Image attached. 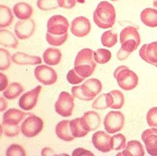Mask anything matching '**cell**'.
<instances>
[{"instance_id": "27", "label": "cell", "mask_w": 157, "mask_h": 156, "mask_svg": "<svg viewBox=\"0 0 157 156\" xmlns=\"http://www.w3.org/2000/svg\"><path fill=\"white\" fill-rule=\"evenodd\" d=\"M13 14L10 7L5 5L0 6V27L4 29L9 27L13 22Z\"/></svg>"}, {"instance_id": "20", "label": "cell", "mask_w": 157, "mask_h": 156, "mask_svg": "<svg viewBox=\"0 0 157 156\" xmlns=\"http://www.w3.org/2000/svg\"><path fill=\"white\" fill-rule=\"evenodd\" d=\"M29 115L31 114L25 113L21 110H19L17 108H10L9 110H7L3 114L2 119L6 123L19 125V123L25 119V116Z\"/></svg>"}, {"instance_id": "6", "label": "cell", "mask_w": 157, "mask_h": 156, "mask_svg": "<svg viewBox=\"0 0 157 156\" xmlns=\"http://www.w3.org/2000/svg\"><path fill=\"white\" fill-rule=\"evenodd\" d=\"M125 117L121 112H109L104 119V127L109 133L120 132L124 126Z\"/></svg>"}, {"instance_id": "5", "label": "cell", "mask_w": 157, "mask_h": 156, "mask_svg": "<svg viewBox=\"0 0 157 156\" xmlns=\"http://www.w3.org/2000/svg\"><path fill=\"white\" fill-rule=\"evenodd\" d=\"M43 129V121L35 115H29L21 126V132L25 137L32 138L37 136Z\"/></svg>"}, {"instance_id": "16", "label": "cell", "mask_w": 157, "mask_h": 156, "mask_svg": "<svg viewBox=\"0 0 157 156\" xmlns=\"http://www.w3.org/2000/svg\"><path fill=\"white\" fill-rule=\"evenodd\" d=\"M139 56L144 61L157 67V42L143 45L139 50Z\"/></svg>"}, {"instance_id": "41", "label": "cell", "mask_w": 157, "mask_h": 156, "mask_svg": "<svg viewBox=\"0 0 157 156\" xmlns=\"http://www.w3.org/2000/svg\"><path fill=\"white\" fill-rule=\"evenodd\" d=\"M71 93L73 95L74 97H76L81 101H88L87 98L85 97V95L82 93V89H81V86H76L71 88Z\"/></svg>"}, {"instance_id": "14", "label": "cell", "mask_w": 157, "mask_h": 156, "mask_svg": "<svg viewBox=\"0 0 157 156\" xmlns=\"http://www.w3.org/2000/svg\"><path fill=\"white\" fill-rule=\"evenodd\" d=\"M82 93L87 98L88 101L94 99L98 94L101 93L102 89V84L98 78H90L86 80L81 86Z\"/></svg>"}, {"instance_id": "34", "label": "cell", "mask_w": 157, "mask_h": 156, "mask_svg": "<svg viewBox=\"0 0 157 156\" xmlns=\"http://www.w3.org/2000/svg\"><path fill=\"white\" fill-rule=\"evenodd\" d=\"M11 57L9 51L3 48L0 49V70L6 71L11 65Z\"/></svg>"}, {"instance_id": "11", "label": "cell", "mask_w": 157, "mask_h": 156, "mask_svg": "<svg viewBox=\"0 0 157 156\" xmlns=\"http://www.w3.org/2000/svg\"><path fill=\"white\" fill-rule=\"evenodd\" d=\"M70 30L72 35L78 38L85 37L91 30V25L89 19L85 17H78L71 21Z\"/></svg>"}, {"instance_id": "30", "label": "cell", "mask_w": 157, "mask_h": 156, "mask_svg": "<svg viewBox=\"0 0 157 156\" xmlns=\"http://www.w3.org/2000/svg\"><path fill=\"white\" fill-rule=\"evenodd\" d=\"M117 33L113 31H106L102 34L101 40V44L106 47H113L117 43Z\"/></svg>"}, {"instance_id": "33", "label": "cell", "mask_w": 157, "mask_h": 156, "mask_svg": "<svg viewBox=\"0 0 157 156\" xmlns=\"http://www.w3.org/2000/svg\"><path fill=\"white\" fill-rule=\"evenodd\" d=\"M68 33L61 35V36H57V35H53L49 32H47V41L51 46H60L64 44L66 40L68 39Z\"/></svg>"}, {"instance_id": "24", "label": "cell", "mask_w": 157, "mask_h": 156, "mask_svg": "<svg viewBox=\"0 0 157 156\" xmlns=\"http://www.w3.org/2000/svg\"><path fill=\"white\" fill-rule=\"evenodd\" d=\"M0 44L8 48L16 49L18 46V40L10 31L1 29L0 31Z\"/></svg>"}, {"instance_id": "3", "label": "cell", "mask_w": 157, "mask_h": 156, "mask_svg": "<svg viewBox=\"0 0 157 156\" xmlns=\"http://www.w3.org/2000/svg\"><path fill=\"white\" fill-rule=\"evenodd\" d=\"M114 78L120 88L124 90H131L138 84V77L134 71L127 66H120L114 71Z\"/></svg>"}, {"instance_id": "15", "label": "cell", "mask_w": 157, "mask_h": 156, "mask_svg": "<svg viewBox=\"0 0 157 156\" xmlns=\"http://www.w3.org/2000/svg\"><path fill=\"white\" fill-rule=\"evenodd\" d=\"M144 144L147 151L151 155H157V129L151 128L148 130H145L141 134Z\"/></svg>"}, {"instance_id": "4", "label": "cell", "mask_w": 157, "mask_h": 156, "mask_svg": "<svg viewBox=\"0 0 157 156\" xmlns=\"http://www.w3.org/2000/svg\"><path fill=\"white\" fill-rule=\"evenodd\" d=\"M121 47L129 53H133L141 43L139 32L133 26L126 27L120 32Z\"/></svg>"}, {"instance_id": "19", "label": "cell", "mask_w": 157, "mask_h": 156, "mask_svg": "<svg viewBox=\"0 0 157 156\" xmlns=\"http://www.w3.org/2000/svg\"><path fill=\"white\" fill-rule=\"evenodd\" d=\"M69 120H63L59 122L56 126L55 132L57 137L64 141H71L75 139L70 128Z\"/></svg>"}, {"instance_id": "2", "label": "cell", "mask_w": 157, "mask_h": 156, "mask_svg": "<svg viewBox=\"0 0 157 156\" xmlns=\"http://www.w3.org/2000/svg\"><path fill=\"white\" fill-rule=\"evenodd\" d=\"M94 52L91 49H82L77 53L74 62V68L80 76L86 78L93 74L97 66L94 57Z\"/></svg>"}, {"instance_id": "26", "label": "cell", "mask_w": 157, "mask_h": 156, "mask_svg": "<svg viewBox=\"0 0 157 156\" xmlns=\"http://www.w3.org/2000/svg\"><path fill=\"white\" fill-rule=\"evenodd\" d=\"M43 60L47 65H57L61 60V52L56 48H48L43 53Z\"/></svg>"}, {"instance_id": "21", "label": "cell", "mask_w": 157, "mask_h": 156, "mask_svg": "<svg viewBox=\"0 0 157 156\" xmlns=\"http://www.w3.org/2000/svg\"><path fill=\"white\" fill-rule=\"evenodd\" d=\"M109 108L113 109H120L124 105V96L120 90H112L106 96Z\"/></svg>"}, {"instance_id": "40", "label": "cell", "mask_w": 157, "mask_h": 156, "mask_svg": "<svg viewBox=\"0 0 157 156\" xmlns=\"http://www.w3.org/2000/svg\"><path fill=\"white\" fill-rule=\"evenodd\" d=\"M146 120L148 126L157 128V107L152 108L148 111L146 115Z\"/></svg>"}, {"instance_id": "28", "label": "cell", "mask_w": 157, "mask_h": 156, "mask_svg": "<svg viewBox=\"0 0 157 156\" xmlns=\"http://www.w3.org/2000/svg\"><path fill=\"white\" fill-rule=\"evenodd\" d=\"M24 87L21 83L13 82L10 83L3 92V97L8 100H13L17 98L23 93Z\"/></svg>"}, {"instance_id": "49", "label": "cell", "mask_w": 157, "mask_h": 156, "mask_svg": "<svg viewBox=\"0 0 157 156\" xmlns=\"http://www.w3.org/2000/svg\"><path fill=\"white\" fill-rule=\"evenodd\" d=\"M112 1H117V0H112Z\"/></svg>"}, {"instance_id": "18", "label": "cell", "mask_w": 157, "mask_h": 156, "mask_svg": "<svg viewBox=\"0 0 157 156\" xmlns=\"http://www.w3.org/2000/svg\"><path fill=\"white\" fill-rule=\"evenodd\" d=\"M12 61L18 65H35L42 63L41 57L17 52L12 56Z\"/></svg>"}, {"instance_id": "45", "label": "cell", "mask_w": 157, "mask_h": 156, "mask_svg": "<svg viewBox=\"0 0 157 156\" xmlns=\"http://www.w3.org/2000/svg\"><path fill=\"white\" fill-rule=\"evenodd\" d=\"M130 55V53L129 52H127L126 50H123V48H120L119 50V51L117 52V54H116V57H117L118 60H124Z\"/></svg>"}, {"instance_id": "12", "label": "cell", "mask_w": 157, "mask_h": 156, "mask_svg": "<svg viewBox=\"0 0 157 156\" xmlns=\"http://www.w3.org/2000/svg\"><path fill=\"white\" fill-rule=\"evenodd\" d=\"M92 143L96 149L101 152L107 153L113 150L112 137L109 133L100 130L94 133L92 136Z\"/></svg>"}, {"instance_id": "38", "label": "cell", "mask_w": 157, "mask_h": 156, "mask_svg": "<svg viewBox=\"0 0 157 156\" xmlns=\"http://www.w3.org/2000/svg\"><path fill=\"white\" fill-rule=\"evenodd\" d=\"M6 154L7 156H25L27 154L22 146L13 144L8 147Z\"/></svg>"}, {"instance_id": "39", "label": "cell", "mask_w": 157, "mask_h": 156, "mask_svg": "<svg viewBox=\"0 0 157 156\" xmlns=\"http://www.w3.org/2000/svg\"><path fill=\"white\" fill-rule=\"evenodd\" d=\"M84 79H85V78L80 76L76 72L75 68L70 70L68 71V74H67V80H68V82L70 84H72V85H76V84L81 83L82 82H83Z\"/></svg>"}, {"instance_id": "13", "label": "cell", "mask_w": 157, "mask_h": 156, "mask_svg": "<svg viewBox=\"0 0 157 156\" xmlns=\"http://www.w3.org/2000/svg\"><path fill=\"white\" fill-rule=\"evenodd\" d=\"M42 86H38L35 89L25 93L19 100V106L25 111L32 110L36 106Z\"/></svg>"}, {"instance_id": "44", "label": "cell", "mask_w": 157, "mask_h": 156, "mask_svg": "<svg viewBox=\"0 0 157 156\" xmlns=\"http://www.w3.org/2000/svg\"><path fill=\"white\" fill-rule=\"evenodd\" d=\"M72 155L73 156H83V155H94V154L90 151L86 149L82 148V147H78L74 150L72 152Z\"/></svg>"}, {"instance_id": "35", "label": "cell", "mask_w": 157, "mask_h": 156, "mask_svg": "<svg viewBox=\"0 0 157 156\" xmlns=\"http://www.w3.org/2000/svg\"><path fill=\"white\" fill-rule=\"evenodd\" d=\"M112 144H113V150L116 151L123 150L127 146L126 137L122 133H117L112 137Z\"/></svg>"}, {"instance_id": "42", "label": "cell", "mask_w": 157, "mask_h": 156, "mask_svg": "<svg viewBox=\"0 0 157 156\" xmlns=\"http://www.w3.org/2000/svg\"><path fill=\"white\" fill-rule=\"evenodd\" d=\"M57 2L60 7L70 10L75 6L76 0H57Z\"/></svg>"}, {"instance_id": "31", "label": "cell", "mask_w": 157, "mask_h": 156, "mask_svg": "<svg viewBox=\"0 0 157 156\" xmlns=\"http://www.w3.org/2000/svg\"><path fill=\"white\" fill-rule=\"evenodd\" d=\"M94 60L98 64H106L112 58V53L110 50L106 49H98L94 53Z\"/></svg>"}, {"instance_id": "47", "label": "cell", "mask_w": 157, "mask_h": 156, "mask_svg": "<svg viewBox=\"0 0 157 156\" xmlns=\"http://www.w3.org/2000/svg\"><path fill=\"white\" fill-rule=\"evenodd\" d=\"M0 103H1V108H0V111L1 112H4V111L7 108V101L6 100V97H0Z\"/></svg>"}, {"instance_id": "10", "label": "cell", "mask_w": 157, "mask_h": 156, "mask_svg": "<svg viewBox=\"0 0 157 156\" xmlns=\"http://www.w3.org/2000/svg\"><path fill=\"white\" fill-rule=\"evenodd\" d=\"M36 30V23L32 19L20 20L14 26L16 36L20 39H28L34 34Z\"/></svg>"}, {"instance_id": "7", "label": "cell", "mask_w": 157, "mask_h": 156, "mask_svg": "<svg viewBox=\"0 0 157 156\" xmlns=\"http://www.w3.org/2000/svg\"><path fill=\"white\" fill-rule=\"evenodd\" d=\"M55 111L62 117H70L74 109V97L68 92H61L56 101Z\"/></svg>"}, {"instance_id": "32", "label": "cell", "mask_w": 157, "mask_h": 156, "mask_svg": "<svg viewBox=\"0 0 157 156\" xmlns=\"http://www.w3.org/2000/svg\"><path fill=\"white\" fill-rule=\"evenodd\" d=\"M1 128H2V131L3 132L4 134L8 137H17L20 133V130H21L18 125L6 123L4 121H2Z\"/></svg>"}, {"instance_id": "36", "label": "cell", "mask_w": 157, "mask_h": 156, "mask_svg": "<svg viewBox=\"0 0 157 156\" xmlns=\"http://www.w3.org/2000/svg\"><path fill=\"white\" fill-rule=\"evenodd\" d=\"M37 6L43 11H49L56 10L59 5L57 0H38Z\"/></svg>"}, {"instance_id": "48", "label": "cell", "mask_w": 157, "mask_h": 156, "mask_svg": "<svg viewBox=\"0 0 157 156\" xmlns=\"http://www.w3.org/2000/svg\"><path fill=\"white\" fill-rule=\"evenodd\" d=\"M153 6L157 9V0H154V1H153Z\"/></svg>"}, {"instance_id": "43", "label": "cell", "mask_w": 157, "mask_h": 156, "mask_svg": "<svg viewBox=\"0 0 157 156\" xmlns=\"http://www.w3.org/2000/svg\"><path fill=\"white\" fill-rule=\"evenodd\" d=\"M9 86V80L7 77L6 76V74L3 73H0V90H5Z\"/></svg>"}, {"instance_id": "17", "label": "cell", "mask_w": 157, "mask_h": 156, "mask_svg": "<svg viewBox=\"0 0 157 156\" xmlns=\"http://www.w3.org/2000/svg\"><path fill=\"white\" fill-rule=\"evenodd\" d=\"M81 122L83 128L87 132L96 130L101 126V119L100 115L94 111H89L82 115L81 117Z\"/></svg>"}, {"instance_id": "22", "label": "cell", "mask_w": 157, "mask_h": 156, "mask_svg": "<svg viewBox=\"0 0 157 156\" xmlns=\"http://www.w3.org/2000/svg\"><path fill=\"white\" fill-rule=\"evenodd\" d=\"M13 13L16 17L20 20L30 19L33 13L32 6L25 2H17L13 6Z\"/></svg>"}, {"instance_id": "23", "label": "cell", "mask_w": 157, "mask_h": 156, "mask_svg": "<svg viewBox=\"0 0 157 156\" xmlns=\"http://www.w3.org/2000/svg\"><path fill=\"white\" fill-rule=\"evenodd\" d=\"M123 154L125 156H144L145 154V148L141 142L133 140L127 143Z\"/></svg>"}, {"instance_id": "46", "label": "cell", "mask_w": 157, "mask_h": 156, "mask_svg": "<svg viewBox=\"0 0 157 156\" xmlns=\"http://www.w3.org/2000/svg\"><path fill=\"white\" fill-rule=\"evenodd\" d=\"M42 155H55L54 151L50 147H44L42 150L41 152Z\"/></svg>"}, {"instance_id": "8", "label": "cell", "mask_w": 157, "mask_h": 156, "mask_svg": "<svg viewBox=\"0 0 157 156\" xmlns=\"http://www.w3.org/2000/svg\"><path fill=\"white\" fill-rule=\"evenodd\" d=\"M34 74L36 79L45 86L53 85L57 80V74L55 70L44 64L37 66L35 68Z\"/></svg>"}, {"instance_id": "9", "label": "cell", "mask_w": 157, "mask_h": 156, "mask_svg": "<svg viewBox=\"0 0 157 156\" xmlns=\"http://www.w3.org/2000/svg\"><path fill=\"white\" fill-rule=\"evenodd\" d=\"M47 28L49 33L61 36L68 33L69 23L66 17L61 15H54L48 20Z\"/></svg>"}, {"instance_id": "1", "label": "cell", "mask_w": 157, "mask_h": 156, "mask_svg": "<svg viewBox=\"0 0 157 156\" xmlns=\"http://www.w3.org/2000/svg\"><path fill=\"white\" fill-rule=\"evenodd\" d=\"M116 10L110 2L102 1L98 4L94 12V23L100 29H110L116 23Z\"/></svg>"}, {"instance_id": "29", "label": "cell", "mask_w": 157, "mask_h": 156, "mask_svg": "<svg viewBox=\"0 0 157 156\" xmlns=\"http://www.w3.org/2000/svg\"><path fill=\"white\" fill-rule=\"evenodd\" d=\"M70 128H71V133L75 138L84 137L89 133V132L86 131L82 126L81 118H77L71 120L70 122Z\"/></svg>"}, {"instance_id": "37", "label": "cell", "mask_w": 157, "mask_h": 156, "mask_svg": "<svg viewBox=\"0 0 157 156\" xmlns=\"http://www.w3.org/2000/svg\"><path fill=\"white\" fill-rule=\"evenodd\" d=\"M107 93L101 94L100 96H98L94 101L92 104V108L96 110H105L109 108L107 103V99H106Z\"/></svg>"}, {"instance_id": "25", "label": "cell", "mask_w": 157, "mask_h": 156, "mask_svg": "<svg viewBox=\"0 0 157 156\" xmlns=\"http://www.w3.org/2000/svg\"><path fill=\"white\" fill-rule=\"evenodd\" d=\"M141 21L150 28L157 27V10L152 8H146L141 13Z\"/></svg>"}]
</instances>
